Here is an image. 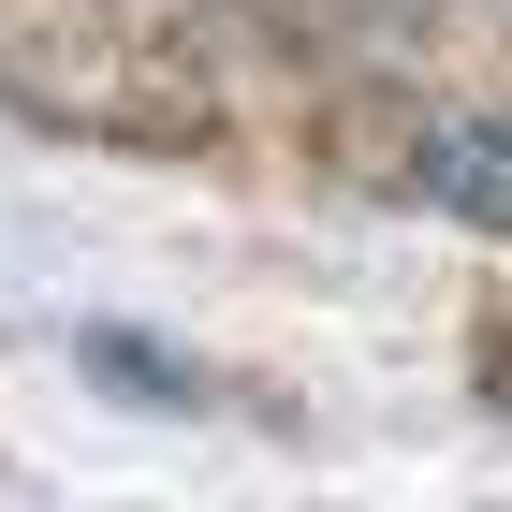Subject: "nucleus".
<instances>
[{
    "label": "nucleus",
    "mask_w": 512,
    "mask_h": 512,
    "mask_svg": "<svg viewBox=\"0 0 512 512\" xmlns=\"http://www.w3.org/2000/svg\"><path fill=\"white\" fill-rule=\"evenodd\" d=\"M410 191L454 205V220H483V235H512V103H483V118H439L425 147H410Z\"/></svg>",
    "instance_id": "1"
}]
</instances>
